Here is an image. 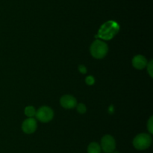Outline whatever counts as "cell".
Instances as JSON below:
<instances>
[{
	"label": "cell",
	"mask_w": 153,
	"mask_h": 153,
	"mask_svg": "<svg viewBox=\"0 0 153 153\" xmlns=\"http://www.w3.org/2000/svg\"><path fill=\"white\" fill-rule=\"evenodd\" d=\"M120 29L119 25L114 21H108L103 24L99 31V37L105 40L111 39Z\"/></svg>",
	"instance_id": "1"
},
{
	"label": "cell",
	"mask_w": 153,
	"mask_h": 153,
	"mask_svg": "<svg viewBox=\"0 0 153 153\" xmlns=\"http://www.w3.org/2000/svg\"><path fill=\"white\" fill-rule=\"evenodd\" d=\"M90 52L94 58L101 59L107 55L108 52V46L105 42L101 40H96L91 44Z\"/></svg>",
	"instance_id": "2"
},
{
	"label": "cell",
	"mask_w": 153,
	"mask_h": 153,
	"mask_svg": "<svg viewBox=\"0 0 153 153\" xmlns=\"http://www.w3.org/2000/svg\"><path fill=\"white\" fill-rule=\"evenodd\" d=\"M152 144V136L150 134L142 133L137 134L133 140V146L138 150H145Z\"/></svg>",
	"instance_id": "3"
},
{
	"label": "cell",
	"mask_w": 153,
	"mask_h": 153,
	"mask_svg": "<svg viewBox=\"0 0 153 153\" xmlns=\"http://www.w3.org/2000/svg\"><path fill=\"white\" fill-rule=\"evenodd\" d=\"M36 118L40 122L46 123L50 122L54 117V112L52 108L48 106H43L39 108L35 113Z\"/></svg>",
	"instance_id": "4"
},
{
	"label": "cell",
	"mask_w": 153,
	"mask_h": 153,
	"mask_svg": "<svg viewBox=\"0 0 153 153\" xmlns=\"http://www.w3.org/2000/svg\"><path fill=\"white\" fill-rule=\"evenodd\" d=\"M100 147L105 153H112L116 148V141L111 135H105L101 140Z\"/></svg>",
	"instance_id": "5"
},
{
	"label": "cell",
	"mask_w": 153,
	"mask_h": 153,
	"mask_svg": "<svg viewBox=\"0 0 153 153\" xmlns=\"http://www.w3.org/2000/svg\"><path fill=\"white\" fill-rule=\"evenodd\" d=\"M37 128V123L35 118H28L24 120L22 124V130L27 134H31L35 132Z\"/></svg>",
	"instance_id": "6"
},
{
	"label": "cell",
	"mask_w": 153,
	"mask_h": 153,
	"mask_svg": "<svg viewBox=\"0 0 153 153\" xmlns=\"http://www.w3.org/2000/svg\"><path fill=\"white\" fill-rule=\"evenodd\" d=\"M60 104L65 109H73L77 105L76 98L70 94H65L60 99Z\"/></svg>",
	"instance_id": "7"
},
{
	"label": "cell",
	"mask_w": 153,
	"mask_h": 153,
	"mask_svg": "<svg viewBox=\"0 0 153 153\" xmlns=\"http://www.w3.org/2000/svg\"><path fill=\"white\" fill-rule=\"evenodd\" d=\"M147 59L146 57L142 55H137L133 58L132 59V65L134 68L137 70H142L145 68L147 65Z\"/></svg>",
	"instance_id": "8"
},
{
	"label": "cell",
	"mask_w": 153,
	"mask_h": 153,
	"mask_svg": "<svg viewBox=\"0 0 153 153\" xmlns=\"http://www.w3.org/2000/svg\"><path fill=\"white\" fill-rule=\"evenodd\" d=\"M101 147L100 144L96 142H92L89 144L88 147V153H100Z\"/></svg>",
	"instance_id": "9"
},
{
	"label": "cell",
	"mask_w": 153,
	"mask_h": 153,
	"mask_svg": "<svg viewBox=\"0 0 153 153\" xmlns=\"http://www.w3.org/2000/svg\"><path fill=\"white\" fill-rule=\"evenodd\" d=\"M24 112H25V115L28 118H32V117H34L35 116L36 110L33 106H28L25 108Z\"/></svg>",
	"instance_id": "10"
},
{
	"label": "cell",
	"mask_w": 153,
	"mask_h": 153,
	"mask_svg": "<svg viewBox=\"0 0 153 153\" xmlns=\"http://www.w3.org/2000/svg\"><path fill=\"white\" fill-rule=\"evenodd\" d=\"M76 110H77V111L79 112V113L84 114L86 112L87 107L86 106H85V104L80 103L79 104L76 105Z\"/></svg>",
	"instance_id": "11"
},
{
	"label": "cell",
	"mask_w": 153,
	"mask_h": 153,
	"mask_svg": "<svg viewBox=\"0 0 153 153\" xmlns=\"http://www.w3.org/2000/svg\"><path fill=\"white\" fill-rule=\"evenodd\" d=\"M147 128L149 133H153V116H151L147 122Z\"/></svg>",
	"instance_id": "12"
},
{
	"label": "cell",
	"mask_w": 153,
	"mask_h": 153,
	"mask_svg": "<svg viewBox=\"0 0 153 153\" xmlns=\"http://www.w3.org/2000/svg\"><path fill=\"white\" fill-rule=\"evenodd\" d=\"M85 82H86L88 85L92 86L95 83V79L93 76H88L86 78H85Z\"/></svg>",
	"instance_id": "13"
},
{
	"label": "cell",
	"mask_w": 153,
	"mask_h": 153,
	"mask_svg": "<svg viewBox=\"0 0 153 153\" xmlns=\"http://www.w3.org/2000/svg\"><path fill=\"white\" fill-rule=\"evenodd\" d=\"M146 67H147V72L149 73V76H151V77H152L153 76V67H152V60H151L149 62L147 63V65H146Z\"/></svg>",
	"instance_id": "14"
},
{
	"label": "cell",
	"mask_w": 153,
	"mask_h": 153,
	"mask_svg": "<svg viewBox=\"0 0 153 153\" xmlns=\"http://www.w3.org/2000/svg\"><path fill=\"white\" fill-rule=\"evenodd\" d=\"M79 70L80 73L82 74H86L87 72V68L85 65L83 64H81V65L79 66Z\"/></svg>",
	"instance_id": "15"
},
{
	"label": "cell",
	"mask_w": 153,
	"mask_h": 153,
	"mask_svg": "<svg viewBox=\"0 0 153 153\" xmlns=\"http://www.w3.org/2000/svg\"><path fill=\"white\" fill-rule=\"evenodd\" d=\"M112 153H119V152H114V151Z\"/></svg>",
	"instance_id": "16"
}]
</instances>
